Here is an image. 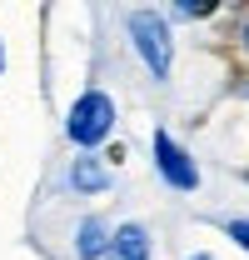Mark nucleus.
Returning <instances> with one entry per match:
<instances>
[{
	"label": "nucleus",
	"instance_id": "nucleus-7",
	"mask_svg": "<svg viewBox=\"0 0 249 260\" xmlns=\"http://www.w3.org/2000/svg\"><path fill=\"white\" fill-rule=\"evenodd\" d=\"M224 230H229V240H234V245H244V250H249V220H229Z\"/></svg>",
	"mask_w": 249,
	"mask_h": 260
},
{
	"label": "nucleus",
	"instance_id": "nucleus-10",
	"mask_svg": "<svg viewBox=\"0 0 249 260\" xmlns=\"http://www.w3.org/2000/svg\"><path fill=\"white\" fill-rule=\"evenodd\" d=\"M244 50H249V25H244Z\"/></svg>",
	"mask_w": 249,
	"mask_h": 260
},
{
	"label": "nucleus",
	"instance_id": "nucleus-8",
	"mask_svg": "<svg viewBox=\"0 0 249 260\" xmlns=\"http://www.w3.org/2000/svg\"><path fill=\"white\" fill-rule=\"evenodd\" d=\"M0 70H5V45H0Z\"/></svg>",
	"mask_w": 249,
	"mask_h": 260
},
{
	"label": "nucleus",
	"instance_id": "nucleus-3",
	"mask_svg": "<svg viewBox=\"0 0 249 260\" xmlns=\"http://www.w3.org/2000/svg\"><path fill=\"white\" fill-rule=\"evenodd\" d=\"M150 150H155V170L164 175L170 190H199V165L189 160V150L170 135V130H155Z\"/></svg>",
	"mask_w": 249,
	"mask_h": 260
},
{
	"label": "nucleus",
	"instance_id": "nucleus-5",
	"mask_svg": "<svg viewBox=\"0 0 249 260\" xmlns=\"http://www.w3.org/2000/svg\"><path fill=\"white\" fill-rule=\"evenodd\" d=\"M110 260H150V235L145 225H120L110 235Z\"/></svg>",
	"mask_w": 249,
	"mask_h": 260
},
{
	"label": "nucleus",
	"instance_id": "nucleus-6",
	"mask_svg": "<svg viewBox=\"0 0 249 260\" xmlns=\"http://www.w3.org/2000/svg\"><path fill=\"white\" fill-rule=\"evenodd\" d=\"M70 185H75V190H85V195L105 190V185H110V170H105V160H95V155H80V160L70 165Z\"/></svg>",
	"mask_w": 249,
	"mask_h": 260
},
{
	"label": "nucleus",
	"instance_id": "nucleus-1",
	"mask_svg": "<svg viewBox=\"0 0 249 260\" xmlns=\"http://www.w3.org/2000/svg\"><path fill=\"white\" fill-rule=\"evenodd\" d=\"M110 130H115V100L105 95V90H85V95L70 100V110H65V135H70L80 150L105 145Z\"/></svg>",
	"mask_w": 249,
	"mask_h": 260
},
{
	"label": "nucleus",
	"instance_id": "nucleus-2",
	"mask_svg": "<svg viewBox=\"0 0 249 260\" xmlns=\"http://www.w3.org/2000/svg\"><path fill=\"white\" fill-rule=\"evenodd\" d=\"M130 40H135L140 60L150 65V75H155V80H170L175 35H170V25H164V15H155V10H135V15H130Z\"/></svg>",
	"mask_w": 249,
	"mask_h": 260
},
{
	"label": "nucleus",
	"instance_id": "nucleus-9",
	"mask_svg": "<svg viewBox=\"0 0 249 260\" xmlns=\"http://www.w3.org/2000/svg\"><path fill=\"white\" fill-rule=\"evenodd\" d=\"M189 260H215V255H189Z\"/></svg>",
	"mask_w": 249,
	"mask_h": 260
},
{
	"label": "nucleus",
	"instance_id": "nucleus-4",
	"mask_svg": "<svg viewBox=\"0 0 249 260\" xmlns=\"http://www.w3.org/2000/svg\"><path fill=\"white\" fill-rule=\"evenodd\" d=\"M110 235H115V230L105 225L100 215L80 220V230H75V255H80V260H100V255H110Z\"/></svg>",
	"mask_w": 249,
	"mask_h": 260
}]
</instances>
